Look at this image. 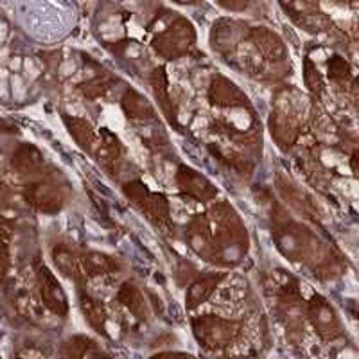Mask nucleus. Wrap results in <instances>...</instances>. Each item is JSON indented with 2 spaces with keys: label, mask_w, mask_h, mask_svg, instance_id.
<instances>
[{
  "label": "nucleus",
  "mask_w": 359,
  "mask_h": 359,
  "mask_svg": "<svg viewBox=\"0 0 359 359\" xmlns=\"http://www.w3.org/2000/svg\"><path fill=\"white\" fill-rule=\"evenodd\" d=\"M327 70H329V78L338 85H347L352 79L351 63L341 56H332L329 65H327Z\"/></svg>",
  "instance_id": "a878e982"
},
{
  "label": "nucleus",
  "mask_w": 359,
  "mask_h": 359,
  "mask_svg": "<svg viewBox=\"0 0 359 359\" xmlns=\"http://www.w3.org/2000/svg\"><path fill=\"white\" fill-rule=\"evenodd\" d=\"M79 307H81L83 316L90 323V327H94L99 334H107L108 313L104 304L99 298L92 297L90 293H81V297H79Z\"/></svg>",
  "instance_id": "aec40b11"
},
{
  "label": "nucleus",
  "mask_w": 359,
  "mask_h": 359,
  "mask_svg": "<svg viewBox=\"0 0 359 359\" xmlns=\"http://www.w3.org/2000/svg\"><path fill=\"white\" fill-rule=\"evenodd\" d=\"M149 359H194V355L185 354V352H160Z\"/></svg>",
  "instance_id": "7c9ffc66"
},
{
  "label": "nucleus",
  "mask_w": 359,
  "mask_h": 359,
  "mask_svg": "<svg viewBox=\"0 0 359 359\" xmlns=\"http://www.w3.org/2000/svg\"><path fill=\"white\" fill-rule=\"evenodd\" d=\"M304 79H306L307 88H309V92L314 97H320L323 94L325 85H323L322 74L318 72L316 65H313L311 60H306V65H304Z\"/></svg>",
  "instance_id": "c85d7f7f"
},
{
  "label": "nucleus",
  "mask_w": 359,
  "mask_h": 359,
  "mask_svg": "<svg viewBox=\"0 0 359 359\" xmlns=\"http://www.w3.org/2000/svg\"><path fill=\"white\" fill-rule=\"evenodd\" d=\"M99 160L102 162V165L108 169V171L115 172L118 171L121 163H123L124 156V147L118 140V137L115 133L108 130H101L99 133V144L97 149L94 153Z\"/></svg>",
  "instance_id": "2eb2a0df"
},
{
  "label": "nucleus",
  "mask_w": 359,
  "mask_h": 359,
  "mask_svg": "<svg viewBox=\"0 0 359 359\" xmlns=\"http://www.w3.org/2000/svg\"><path fill=\"white\" fill-rule=\"evenodd\" d=\"M248 40L257 49L259 56L264 60V63H268L269 72L273 74V69L284 65V62H286V47H284V43H282L277 34L264 27L250 29Z\"/></svg>",
  "instance_id": "1a4fd4ad"
},
{
  "label": "nucleus",
  "mask_w": 359,
  "mask_h": 359,
  "mask_svg": "<svg viewBox=\"0 0 359 359\" xmlns=\"http://www.w3.org/2000/svg\"><path fill=\"white\" fill-rule=\"evenodd\" d=\"M196 41V31L194 25L187 18H176L172 24L163 29L153 40V47L156 53L165 60H176L191 50Z\"/></svg>",
  "instance_id": "39448f33"
},
{
  "label": "nucleus",
  "mask_w": 359,
  "mask_h": 359,
  "mask_svg": "<svg viewBox=\"0 0 359 359\" xmlns=\"http://www.w3.org/2000/svg\"><path fill=\"white\" fill-rule=\"evenodd\" d=\"M223 273H205L200 275L196 280L189 286L187 294H185V307L187 309H196L201 304H205L208 298L212 297L219 282L223 280Z\"/></svg>",
  "instance_id": "dca6fc26"
},
{
  "label": "nucleus",
  "mask_w": 359,
  "mask_h": 359,
  "mask_svg": "<svg viewBox=\"0 0 359 359\" xmlns=\"http://www.w3.org/2000/svg\"><path fill=\"white\" fill-rule=\"evenodd\" d=\"M192 334L205 351L217 352L232 347L243 332V323L237 320L219 318L212 314H203L192 318Z\"/></svg>",
  "instance_id": "f03ea898"
},
{
  "label": "nucleus",
  "mask_w": 359,
  "mask_h": 359,
  "mask_svg": "<svg viewBox=\"0 0 359 359\" xmlns=\"http://www.w3.org/2000/svg\"><path fill=\"white\" fill-rule=\"evenodd\" d=\"M208 101L219 108H246L250 101L246 94L233 81L224 76H216L208 86Z\"/></svg>",
  "instance_id": "f8f14e48"
},
{
  "label": "nucleus",
  "mask_w": 359,
  "mask_h": 359,
  "mask_svg": "<svg viewBox=\"0 0 359 359\" xmlns=\"http://www.w3.org/2000/svg\"><path fill=\"white\" fill-rule=\"evenodd\" d=\"M271 117H269V131L282 147H291L302 133V110L298 107L297 99L291 101L290 97L278 99Z\"/></svg>",
  "instance_id": "423d86ee"
},
{
  "label": "nucleus",
  "mask_w": 359,
  "mask_h": 359,
  "mask_svg": "<svg viewBox=\"0 0 359 359\" xmlns=\"http://www.w3.org/2000/svg\"><path fill=\"white\" fill-rule=\"evenodd\" d=\"M53 261L56 268L62 271L65 277H79L81 271V262H79L78 253L70 245H56L53 248Z\"/></svg>",
  "instance_id": "b1692460"
},
{
  "label": "nucleus",
  "mask_w": 359,
  "mask_h": 359,
  "mask_svg": "<svg viewBox=\"0 0 359 359\" xmlns=\"http://www.w3.org/2000/svg\"><path fill=\"white\" fill-rule=\"evenodd\" d=\"M124 196L130 200V203L139 210L146 219L151 221L155 226H168L169 216H171V208H169L168 198L160 194V192H153L151 189H147L146 184H142L140 180H133L128 182L123 187Z\"/></svg>",
  "instance_id": "20e7f679"
},
{
  "label": "nucleus",
  "mask_w": 359,
  "mask_h": 359,
  "mask_svg": "<svg viewBox=\"0 0 359 359\" xmlns=\"http://www.w3.org/2000/svg\"><path fill=\"white\" fill-rule=\"evenodd\" d=\"M92 348V341L85 336H74L69 341H65L62 348L63 359H85L88 351Z\"/></svg>",
  "instance_id": "bb28decb"
},
{
  "label": "nucleus",
  "mask_w": 359,
  "mask_h": 359,
  "mask_svg": "<svg viewBox=\"0 0 359 359\" xmlns=\"http://www.w3.org/2000/svg\"><path fill=\"white\" fill-rule=\"evenodd\" d=\"M208 221L212 226L216 261L221 262V259H226V264L239 261L248 250V233L241 217L230 205L219 203L210 210Z\"/></svg>",
  "instance_id": "f257e3e1"
},
{
  "label": "nucleus",
  "mask_w": 359,
  "mask_h": 359,
  "mask_svg": "<svg viewBox=\"0 0 359 359\" xmlns=\"http://www.w3.org/2000/svg\"><path fill=\"white\" fill-rule=\"evenodd\" d=\"M24 196L27 203L38 208L40 212L54 214L62 210V207L65 205V191L56 182H49V180L25 185Z\"/></svg>",
  "instance_id": "6e6552de"
},
{
  "label": "nucleus",
  "mask_w": 359,
  "mask_h": 359,
  "mask_svg": "<svg viewBox=\"0 0 359 359\" xmlns=\"http://www.w3.org/2000/svg\"><path fill=\"white\" fill-rule=\"evenodd\" d=\"M245 25L239 22L223 20L217 25H214L212 31V45L214 49L221 53H232L236 50L243 41L248 38V33L245 31Z\"/></svg>",
  "instance_id": "4468645a"
},
{
  "label": "nucleus",
  "mask_w": 359,
  "mask_h": 359,
  "mask_svg": "<svg viewBox=\"0 0 359 359\" xmlns=\"http://www.w3.org/2000/svg\"><path fill=\"white\" fill-rule=\"evenodd\" d=\"M13 168L22 175H36L43 169V156L36 147L31 144H24L13 155Z\"/></svg>",
  "instance_id": "5701e85b"
},
{
  "label": "nucleus",
  "mask_w": 359,
  "mask_h": 359,
  "mask_svg": "<svg viewBox=\"0 0 359 359\" xmlns=\"http://www.w3.org/2000/svg\"><path fill=\"white\" fill-rule=\"evenodd\" d=\"M176 184H178L180 191L184 192L187 198L201 201H212L217 196V189L207 176L201 172L194 171L192 168L187 165H180L178 172H176Z\"/></svg>",
  "instance_id": "9d476101"
},
{
  "label": "nucleus",
  "mask_w": 359,
  "mask_h": 359,
  "mask_svg": "<svg viewBox=\"0 0 359 359\" xmlns=\"http://www.w3.org/2000/svg\"><path fill=\"white\" fill-rule=\"evenodd\" d=\"M111 85H114V79L111 78H108V76H97V78H92L86 83H83L79 86V90H81V94L86 99H99L107 94L108 90L111 88Z\"/></svg>",
  "instance_id": "cd10ccee"
},
{
  "label": "nucleus",
  "mask_w": 359,
  "mask_h": 359,
  "mask_svg": "<svg viewBox=\"0 0 359 359\" xmlns=\"http://www.w3.org/2000/svg\"><path fill=\"white\" fill-rule=\"evenodd\" d=\"M151 86L153 92H155V97L158 101L160 108L165 114V117L175 123L176 121V107L175 102H172L171 92H169V81L168 76H165V70L162 67H156L155 70L151 72Z\"/></svg>",
  "instance_id": "4be33fe9"
},
{
  "label": "nucleus",
  "mask_w": 359,
  "mask_h": 359,
  "mask_svg": "<svg viewBox=\"0 0 359 359\" xmlns=\"http://www.w3.org/2000/svg\"><path fill=\"white\" fill-rule=\"evenodd\" d=\"M9 230L6 229L4 224L0 223V280L4 278L6 271H8L9 264Z\"/></svg>",
  "instance_id": "c756f323"
},
{
  "label": "nucleus",
  "mask_w": 359,
  "mask_h": 359,
  "mask_svg": "<svg viewBox=\"0 0 359 359\" xmlns=\"http://www.w3.org/2000/svg\"><path fill=\"white\" fill-rule=\"evenodd\" d=\"M117 300L133 314L135 318L142 320V322L149 318V304H147L142 291L135 284H131V282H126V284L121 286L117 293Z\"/></svg>",
  "instance_id": "6ab92c4d"
},
{
  "label": "nucleus",
  "mask_w": 359,
  "mask_h": 359,
  "mask_svg": "<svg viewBox=\"0 0 359 359\" xmlns=\"http://www.w3.org/2000/svg\"><path fill=\"white\" fill-rule=\"evenodd\" d=\"M306 316L313 325L314 332L323 339V341H334L343 334L341 320L334 307L327 302L320 294H314L307 302Z\"/></svg>",
  "instance_id": "0eeeda50"
},
{
  "label": "nucleus",
  "mask_w": 359,
  "mask_h": 359,
  "mask_svg": "<svg viewBox=\"0 0 359 359\" xmlns=\"http://www.w3.org/2000/svg\"><path fill=\"white\" fill-rule=\"evenodd\" d=\"M275 241L278 250L291 261H311V257L318 255V239L306 226L293 221H277Z\"/></svg>",
  "instance_id": "7ed1b4c3"
},
{
  "label": "nucleus",
  "mask_w": 359,
  "mask_h": 359,
  "mask_svg": "<svg viewBox=\"0 0 359 359\" xmlns=\"http://www.w3.org/2000/svg\"><path fill=\"white\" fill-rule=\"evenodd\" d=\"M79 262H81V269L88 277H104V275L117 273L118 269H121L117 259L101 252L85 253L79 259Z\"/></svg>",
  "instance_id": "a211bd4d"
},
{
  "label": "nucleus",
  "mask_w": 359,
  "mask_h": 359,
  "mask_svg": "<svg viewBox=\"0 0 359 359\" xmlns=\"http://www.w3.org/2000/svg\"><path fill=\"white\" fill-rule=\"evenodd\" d=\"M121 107H123L126 117L133 118V121H155L156 118V111L151 102L133 88H128L124 92Z\"/></svg>",
  "instance_id": "f3484780"
},
{
  "label": "nucleus",
  "mask_w": 359,
  "mask_h": 359,
  "mask_svg": "<svg viewBox=\"0 0 359 359\" xmlns=\"http://www.w3.org/2000/svg\"><path fill=\"white\" fill-rule=\"evenodd\" d=\"M65 124L74 140L79 144V147L94 155L99 144V135L95 133L94 126L81 117H65Z\"/></svg>",
  "instance_id": "412c9836"
},
{
  "label": "nucleus",
  "mask_w": 359,
  "mask_h": 359,
  "mask_svg": "<svg viewBox=\"0 0 359 359\" xmlns=\"http://www.w3.org/2000/svg\"><path fill=\"white\" fill-rule=\"evenodd\" d=\"M13 130H15V128H13L11 124L4 123V121H0V131H13Z\"/></svg>",
  "instance_id": "2f4dec72"
},
{
  "label": "nucleus",
  "mask_w": 359,
  "mask_h": 359,
  "mask_svg": "<svg viewBox=\"0 0 359 359\" xmlns=\"http://www.w3.org/2000/svg\"><path fill=\"white\" fill-rule=\"evenodd\" d=\"M185 239L192 252H196L207 261H216V248H214L212 226L208 216H196L185 229Z\"/></svg>",
  "instance_id": "9b49d317"
},
{
  "label": "nucleus",
  "mask_w": 359,
  "mask_h": 359,
  "mask_svg": "<svg viewBox=\"0 0 359 359\" xmlns=\"http://www.w3.org/2000/svg\"><path fill=\"white\" fill-rule=\"evenodd\" d=\"M38 286H40V294L45 306L57 316H67L69 300H67L65 291H63L62 284L57 282V278L45 266L38 269Z\"/></svg>",
  "instance_id": "ddd939ff"
},
{
  "label": "nucleus",
  "mask_w": 359,
  "mask_h": 359,
  "mask_svg": "<svg viewBox=\"0 0 359 359\" xmlns=\"http://www.w3.org/2000/svg\"><path fill=\"white\" fill-rule=\"evenodd\" d=\"M208 149H210V153H212L219 162H223L226 168L233 169V171L239 172V175H252L253 163L248 162L246 156L241 155V153H237L236 149H224V147L214 146V144H210Z\"/></svg>",
  "instance_id": "393cba45"
},
{
  "label": "nucleus",
  "mask_w": 359,
  "mask_h": 359,
  "mask_svg": "<svg viewBox=\"0 0 359 359\" xmlns=\"http://www.w3.org/2000/svg\"><path fill=\"white\" fill-rule=\"evenodd\" d=\"M224 359H246V358H224Z\"/></svg>",
  "instance_id": "473e14b6"
}]
</instances>
